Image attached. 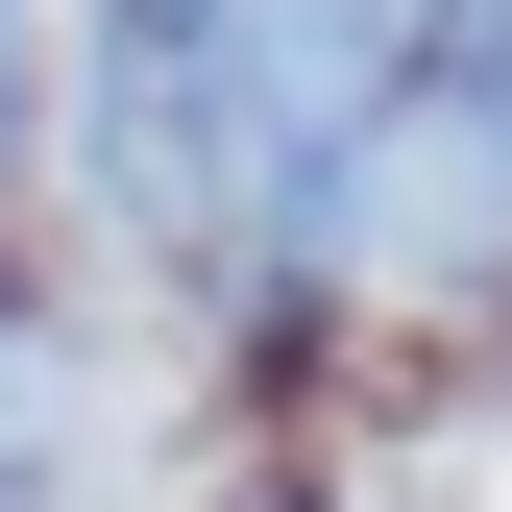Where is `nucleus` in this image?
<instances>
[{"label":"nucleus","instance_id":"f257e3e1","mask_svg":"<svg viewBox=\"0 0 512 512\" xmlns=\"http://www.w3.org/2000/svg\"><path fill=\"white\" fill-rule=\"evenodd\" d=\"M415 0H98V220L122 244H317Z\"/></svg>","mask_w":512,"mask_h":512},{"label":"nucleus","instance_id":"f03ea898","mask_svg":"<svg viewBox=\"0 0 512 512\" xmlns=\"http://www.w3.org/2000/svg\"><path fill=\"white\" fill-rule=\"evenodd\" d=\"M317 269H366V293L512 269V0H415V74H391V122H366Z\"/></svg>","mask_w":512,"mask_h":512}]
</instances>
